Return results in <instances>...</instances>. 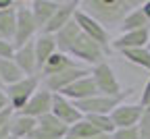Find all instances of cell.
<instances>
[{
    "label": "cell",
    "instance_id": "1",
    "mask_svg": "<svg viewBox=\"0 0 150 139\" xmlns=\"http://www.w3.org/2000/svg\"><path fill=\"white\" fill-rule=\"evenodd\" d=\"M140 4V0H81L79 8L110 33L115 29L119 31L127 13L138 8Z\"/></svg>",
    "mask_w": 150,
    "mask_h": 139
},
{
    "label": "cell",
    "instance_id": "2",
    "mask_svg": "<svg viewBox=\"0 0 150 139\" xmlns=\"http://www.w3.org/2000/svg\"><path fill=\"white\" fill-rule=\"evenodd\" d=\"M67 54L73 58V60H77L79 65H83V67H88V69L104 62L106 58H108V52H106L100 44L94 42L92 37H88L86 33H81L77 39H75V44L71 46V50H69Z\"/></svg>",
    "mask_w": 150,
    "mask_h": 139
},
{
    "label": "cell",
    "instance_id": "3",
    "mask_svg": "<svg viewBox=\"0 0 150 139\" xmlns=\"http://www.w3.org/2000/svg\"><path fill=\"white\" fill-rule=\"evenodd\" d=\"M90 75L96 83V89L100 95H108V98H125V91H123V85L119 81V77L115 75L112 67L108 65V60L96 65L90 69Z\"/></svg>",
    "mask_w": 150,
    "mask_h": 139
},
{
    "label": "cell",
    "instance_id": "4",
    "mask_svg": "<svg viewBox=\"0 0 150 139\" xmlns=\"http://www.w3.org/2000/svg\"><path fill=\"white\" fill-rule=\"evenodd\" d=\"M42 87V79L40 75H31V77H23L21 81H17L8 87H4L6 95H8V104L15 112H21L25 108V104L31 100V95Z\"/></svg>",
    "mask_w": 150,
    "mask_h": 139
},
{
    "label": "cell",
    "instance_id": "5",
    "mask_svg": "<svg viewBox=\"0 0 150 139\" xmlns=\"http://www.w3.org/2000/svg\"><path fill=\"white\" fill-rule=\"evenodd\" d=\"M40 33L35 21H33V15L29 11V2H19L17 8V27H15V37H13V46L15 48H21L29 42H33L35 35Z\"/></svg>",
    "mask_w": 150,
    "mask_h": 139
},
{
    "label": "cell",
    "instance_id": "6",
    "mask_svg": "<svg viewBox=\"0 0 150 139\" xmlns=\"http://www.w3.org/2000/svg\"><path fill=\"white\" fill-rule=\"evenodd\" d=\"M75 23L79 25V29H81V33H86L88 37H92L96 44H100L108 54H110V44H112V37H110V33L100 25V23H96L94 19L90 17V15H86L81 8L75 13Z\"/></svg>",
    "mask_w": 150,
    "mask_h": 139
},
{
    "label": "cell",
    "instance_id": "7",
    "mask_svg": "<svg viewBox=\"0 0 150 139\" xmlns=\"http://www.w3.org/2000/svg\"><path fill=\"white\" fill-rule=\"evenodd\" d=\"M90 75V69L88 67H73V69H67L63 73H56V75H50V77H40L42 79V87H46L48 91L52 93H61L63 89H67L71 83H75L77 79L81 77H88Z\"/></svg>",
    "mask_w": 150,
    "mask_h": 139
},
{
    "label": "cell",
    "instance_id": "8",
    "mask_svg": "<svg viewBox=\"0 0 150 139\" xmlns=\"http://www.w3.org/2000/svg\"><path fill=\"white\" fill-rule=\"evenodd\" d=\"M146 108L138 102V104H127V102H121L115 110L110 112V118H112V125L115 129H129V127H138V123L142 121Z\"/></svg>",
    "mask_w": 150,
    "mask_h": 139
},
{
    "label": "cell",
    "instance_id": "9",
    "mask_svg": "<svg viewBox=\"0 0 150 139\" xmlns=\"http://www.w3.org/2000/svg\"><path fill=\"white\" fill-rule=\"evenodd\" d=\"M121 102H123V98H108V95L98 93L94 98H88V100L75 102V106L83 116H90V114H110Z\"/></svg>",
    "mask_w": 150,
    "mask_h": 139
},
{
    "label": "cell",
    "instance_id": "10",
    "mask_svg": "<svg viewBox=\"0 0 150 139\" xmlns=\"http://www.w3.org/2000/svg\"><path fill=\"white\" fill-rule=\"evenodd\" d=\"M77 11H79V2H77V0H61L59 8H56V13L52 15V19L48 21V25L42 29V33L54 35L56 31H61L67 23L73 21V17H75Z\"/></svg>",
    "mask_w": 150,
    "mask_h": 139
},
{
    "label": "cell",
    "instance_id": "11",
    "mask_svg": "<svg viewBox=\"0 0 150 139\" xmlns=\"http://www.w3.org/2000/svg\"><path fill=\"white\" fill-rule=\"evenodd\" d=\"M52 100H54V93L48 91L46 87H40L33 95H31V100L25 104V108L21 110V114L25 116H31V118H42L46 114L52 112Z\"/></svg>",
    "mask_w": 150,
    "mask_h": 139
},
{
    "label": "cell",
    "instance_id": "12",
    "mask_svg": "<svg viewBox=\"0 0 150 139\" xmlns=\"http://www.w3.org/2000/svg\"><path fill=\"white\" fill-rule=\"evenodd\" d=\"M52 114L59 118V121L67 127H73L75 123H79L83 114L77 110V106H75V102L67 100L65 95L61 93H54V100H52Z\"/></svg>",
    "mask_w": 150,
    "mask_h": 139
},
{
    "label": "cell",
    "instance_id": "13",
    "mask_svg": "<svg viewBox=\"0 0 150 139\" xmlns=\"http://www.w3.org/2000/svg\"><path fill=\"white\" fill-rule=\"evenodd\" d=\"M150 44V29H138V31H127L119 33L110 44V50H134V48H146Z\"/></svg>",
    "mask_w": 150,
    "mask_h": 139
},
{
    "label": "cell",
    "instance_id": "14",
    "mask_svg": "<svg viewBox=\"0 0 150 139\" xmlns=\"http://www.w3.org/2000/svg\"><path fill=\"white\" fill-rule=\"evenodd\" d=\"M61 95H65L67 100H71V102H81V100H88V98L98 95V89H96V83H94L92 75H88V77L77 79L75 83H71L67 89H63Z\"/></svg>",
    "mask_w": 150,
    "mask_h": 139
},
{
    "label": "cell",
    "instance_id": "15",
    "mask_svg": "<svg viewBox=\"0 0 150 139\" xmlns=\"http://www.w3.org/2000/svg\"><path fill=\"white\" fill-rule=\"evenodd\" d=\"M61 0H29V11L33 15V21L38 25V29H44L48 25V21L52 19V15L59 8Z\"/></svg>",
    "mask_w": 150,
    "mask_h": 139
},
{
    "label": "cell",
    "instance_id": "16",
    "mask_svg": "<svg viewBox=\"0 0 150 139\" xmlns=\"http://www.w3.org/2000/svg\"><path fill=\"white\" fill-rule=\"evenodd\" d=\"M13 60H15V65L19 69H21V73L25 77L38 75V60H35V52H33V42H29V44H25L21 48H15Z\"/></svg>",
    "mask_w": 150,
    "mask_h": 139
},
{
    "label": "cell",
    "instance_id": "17",
    "mask_svg": "<svg viewBox=\"0 0 150 139\" xmlns=\"http://www.w3.org/2000/svg\"><path fill=\"white\" fill-rule=\"evenodd\" d=\"M59 50L56 48V42H54V35L50 33H38L35 39H33V52H35V60H38V75H40V69L46 65V60Z\"/></svg>",
    "mask_w": 150,
    "mask_h": 139
},
{
    "label": "cell",
    "instance_id": "18",
    "mask_svg": "<svg viewBox=\"0 0 150 139\" xmlns=\"http://www.w3.org/2000/svg\"><path fill=\"white\" fill-rule=\"evenodd\" d=\"M73 67H79V62L73 60L69 54L56 50V52L48 58V60H46V65L40 69V77H50V75H56V73H63V71H67V69H73ZM81 67H83V65H81Z\"/></svg>",
    "mask_w": 150,
    "mask_h": 139
},
{
    "label": "cell",
    "instance_id": "19",
    "mask_svg": "<svg viewBox=\"0 0 150 139\" xmlns=\"http://www.w3.org/2000/svg\"><path fill=\"white\" fill-rule=\"evenodd\" d=\"M38 127V121L31 116H25L21 112H15L11 118V137L15 139H27Z\"/></svg>",
    "mask_w": 150,
    "mask_h": 139
},
{
    "label": "cell",
    "instance_id": "20",
    "mask_svg": "<svg viewBox=\"0 0 150 139\" xmlns=\"http://www.w3.org/2000/svg\"><path fill=\"white\" fill-rule=\"evenodd\" d=\"M81 35V29H79V25L75 23V19L71 23H67L61 31H56L54 33V42H56V48H59V52H69L71 50V46L75 44V39H77Z\"/></svg>",
    "mask_w": 150,
    "mask_h": 139
},
{
    "label": "cell",
    "instance_id": "21",
    "mask_svg": "<svg viewBox=\"0 0 150 139\" xmlns=\"http://www.w3.org/2000/svg\"><path fill=\"white\" fill-rule=\"evenodd\" d=\"M38 129H40L42 133H46V135H50L52 139H65L69 135V127L63 125L52 112L42 116V118H38Z\"/></svg>",
    "mask_w": 150,
    "mask_h": 139
},
{
    "label": "cell",
    "instance_id": "22",
    "mask_svg": "<svg viewBox=\"0 0 150 139\" xmlns=\"http://www.w3.org/2000/svg\"><path fill=\"white\" fill-rule=\"evenodd\" d=\"M138 29H150V23L146 15L142 13V4L134 11H129L127 17L123 19V23L119 27V33H127V31H138Z\"/></svg>",
    "mask_w": 150,
    "mask_h": 139
},
{
    "label": "cell",
    "instance_id": "23",
    "mask_svg": "<svg viewBox=\"0 0 150 139\" xmlns=\"http://www.w3.org/2000/svg\"><path fill=\"white\" fill-rule=\"evenodd\" d=\"M23 77L25 75L15 65L13 58H2V60H0V83H2V87H8L17 81H21Z\"/></svg>",
    "mask_w": 150,
    "mask_h": 139
},
{
    "label": "cell",
    "instance_id": "24",
    "mask_svg": "<svg viewBox=\"0 0 150 139\" xmlns=\"http://www.w3.org/2000/svg\"><path fill=\"white\" fill-rule=\"evenodd\" d=\"M17 8H19V2H17V6H13V8L0 11V37H2V39H8V42H13V37H15Z\"/></svg>",
    "mask_w": 150,
    "mask_h": 139
},
{
    "label": "cell",
    "instance_id": "25",
    "mask_svg": "<svg viewBox=\"0 0 150 139\" xmlns=\"http://www.w3.org/2000/svg\"><path fill=\"white\" fill-rule=\"evenodd\" d=\"M127 62H131V65H136V67H140V69H144V71H148L150 73V46H146V48H134V50H123V52H119Z\"/></svg>",
    "mask_w": 150,
    "mask_h": 139
},
{
    "label": "cell",
    "instance_id": "26",
    "mask_svg": "<svg viewBox=\"0 0 150 139\" xmlns=\"http://www.w3.org/2000/svg\"><path fill=\"white\" fill-rule=\"evenodd\" d=\"M98 135H102V133H98L96 127L88 123L86 118H81L79 123L69 127V137H75V139H90V137H98Z\"/></svg>",
    "mask_w": 150,
    "mask_h": 139
},
{
    "label": "cell",
    "instance_id": "27",
    "mask_svg": "<svg viewBox=\"0 0 150 139\" xmlns=\"http://www.w3.org/2000/svg\"><path fill=\"white\" fill-rule=\"evenodd\" d=\"M83 118L88 123H92L96 127V131L102 133V135H112L115 133V125H112L110 114H90V116H83Z\"/></svg>",
    "mask_w": 150,
    "mask_h": 139
},
{
    "label": "cell",
    "instance_id": "28",
    "mask_svg": "<svg viewBox=\"0 0 150 139\" xmlns=\"http://www.w3.org/2000/svg\"><path fill=\"white\" fill-rule=\"evenodd\" d=\"M13 114H15L13 108L0 112V139L11 137V118H13Z\"/></svg>",
    "mask_w": 150,
    "mask_h": 139
},
{
    "label": "cell",
    "instance_id": "29",
    "mask_svg": "<svg viewBox=\"0 0 150 139\" xmlns=\"http://www.w3.org/2000/svg\"><path fill=\"white\" fill-rule=\"evenodd\" d=\"M138 135L140 139H150V112L148 110L144 112L142 121L138 123Z\"/></svg>",
    "mask_w": 150,
    "mask_h": 139
},
{
    "label": "cell",
    "instance_id": "30",
    "mask_svg": "<svg viewBox=\"0 0 150 139\" xmlns=\"http://www.w3.org/2000/svg\"><path fill=\"white\" fill-rule=\"evenodd\" d=\"M112 139H140L138 127H129V129H115V133L110 135Z\"/></svg>",
    "mask_w": 150,
    "mask_h": 139
},
{
    "label": "cell",
    "instance_id": "31",
    "mask_svg": "<svg viewBox=\"0 0 150 139\" xmlns=\"http://www.w3.org/2000/svg\"><path fill=\"white\" fill-rule=\"evenodd\" d=\"M13 54H15V46H13V42H8V39H2V37H0V60H2V58H13Z\"/></svg>",
    "mask_w": 150,
    "mask_h": 139
},
{
    "label": "cell",
    "instance_id": "32",
    "mask_svg": "<svg viewBox=\"0 0 150 139\" xmlns=\"http://www.w3.org/2000/svg\"><path fill=\"white\" fill-rule=\"evenodd\" d=\"M140 104H142L144 108H148V106H150V79L146 81V85H144V89H142V98H140Z\"/></svg>",
    "mask_w": 150,
    "mask_h": 139
},
{
    "label": "cell",
    "instance_id": "33",
    "mask_svg": "<svg viewBox=\"0 0 150 139\" xmlns=\"http://www.w3.org/2000/svg\"><path fill=\"white\" fill-rule=\"evenodd\" d=\"M8 108H11V104H8V95H6L4 87H0V112H4V110H8Z\"/></svg>",
    "mask_w": 150,
    "mask_h": 139
},
{
    "label": "cell",
    "instance_id": "34",
    "mask_svg": "<svg viewBox=\"0 0 150 139\" xmlns=\"http://www.w3.org/2000/svg\"><path fill=\"white\" fill-rule=\"evenodd\" d=\"M27 139H52V137H50V135H46V133H42L40 129L35 127V131H33V133H31Z\"/></svg>",
    "mask_w": 150,
    "mask_h": 139
},
{
    "label": "cell",
    "instance_id": "35",
    "mask_svg": "<svg viewBox=\"0 0 150 139\" xmlns=\"http://www.w3.org/2000/svg\"><path fill=\"white\" fill-rule=\"evenodd\" d=\"M142 13L146 15L148 23H150V0H144V2H142Z\"/></svg>",
    "mask_w": 150,
    "mask_h": 139
},
{
    "label": "cell",
    "instance_id": "36",
    "mask_svg": "<svg viewBox=\"0 0 150 139\" xmlns=\"http://www.w3.org/2000/svg\"><path fill=\"white\" fill-rule=\"evenodd\" d=\"M65 139H75V137H69V135H67ZM90 139H112V137H110V135H98V137H90Z\"/></svg>",
    "mask_w": 150,
    "mask_h": 139
},
{
    "label": "cell",
    "instance_id": "37",
    "mask_svg": "<svg viewBox=\"0 0 150 139\" xmlns=\"http://www.w3.org/2000/svg\"><path fill=\"white\" fill-rule=\"evenodd\" d=\"M6 139H15V137H6Z\"/></svg>",
    "mask_w": 150,
    "mask_h": 139
},
{
    "label": "cell",
    "instance_id": "38",
    "mask_svg": "<svg viewBox=\"0 0 150 139\" xmlns=\"http://www.w3.org/2000/svg\"><path fill=\"white\" fill-rule=\"evenodd\" d=\"M146 110H148V112H150V106H148V108H146Z\"/></svg>",
    "mask_w": 150,
    "mask_h": 139
},
{
    "label": "cell",
    "instance_id": "39",
    "mask_svg": "<svg viewBox=\"0 0 150 139\" xmlns=\"http://www.w3.org/2000/svg\"><path fill=\"white\" fill-rule=\"evenodd\" d=\"M0 87H2V83H0Z\"/></svg>",
    "mask_w": 150,
    "mask_h": 139
},
{
    "label": "cell",
    "instance_id": "40",
    "mask_svg": "<svg viewBox=\"0 0 150 139\" xmlns=\"http://www.w3.org/2000/svg\"><path fill=\"white\" fill-rule=\"evenodd\" d=\"M148 46H150V44H148Z\"/></svg>",
    "mask_w": 150,
    "mask_h": 139
}]
</instances>
